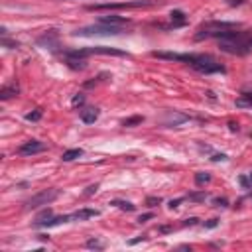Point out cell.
<instances>
[{
  "mask_svg": "<svg viewBox=\"0 0 252 252\" xmlns=\"http://www.w3.org/2000/svg\"><path fill=\"white\" fill-rule=\"evenodd\" d=\"M238 28H240V24H236V22H207V24L199 26V30L195 34V40H205V38L225 40V38H230V36L238 34L236 32Z\"/></svg>",
  "mask_w": 252,
  "mask_h": 252,
  "instance_id": "6da1fadb",
  "label": "cell"
},
{
  "mask_svg": "<svg viewBox=\"0 0 252 252\" xmlns=\"http://www.w3.org/2000/svg\"><path fill=\"white\" fill-rule=\"evenodd\" d=\"M221 50L227 51V53H232V55H244V53H248L250 46H248V40H244L242 34L238 32L230 38L221 40Z\"/></svg>",
  "mask_w": 252,
  "mask_h": 252,
  "instance_id": "7a4b0ae2",
  "label": "cell"
},
{
  "mask_svg": "<svg viewBox=\"0 0 252 252\" xmlns=\"http://www.w3.org/2000/svg\"><path fill=\"white\" fill-rule=\"evenodd\" d=\"M156 0H126V2H104V4H93L89 10H122V8H146L154 6Z\"/></svg>",
  "mask_w": 252,
  "mask_h": 252,
  "instance_id": "3957f363",
  "label": "cell"
},
{
  "mask_svg": "<svg viewBox=\"0 0 252 252\" xmlns=\"http://www.w3.org/2000/svg\"><path fill=\"white\" fill-rule=\"evenodd\" d=\"M65 55H73V57H87V55H118V57H128V53L116 50V48H106V46H95V48H85V50H75V51H67Z\"/></svg>",
  "mask_w": 252,
  "mask_h": 252,
  "instance_id": "277c9868",
  "label": "cell"
},
{
  "mask_svg": "<svg viewBox=\"0 0 252 252\" xmlns=\"http://www.w3.org/2000/svg\"><path fill=\"white\" fill-rule=\"evenodd\" d=\"M122 34V26H106V24H97V26H87L75 32V36L81 38H93V36H118Z\"/></svg>",
  "mask_w": 252,
  "mask_h": 252,
  "instance_id": "5b68a950",
  "label": "cell"
},
{
  "mask_svg": "<svg viewBox=\"0 0 252 252\" xmlns=\"http://www.w3.org/2000/svg\"><path fill=\"white\" fill-rule=\"evenodd\" d=\"M191 67L197 69L199 73H225V67H223L221 63H217V61H215L213 57H209V55H199Z\"/></svg>",
  "mask_w": 252,
  "mask_h": 252,
  "instance_id": "8992f818",
  "label": "cell"
},
{
  "mask_svg": "<svg viewBox=\"0 0 252 252\" xmlns=\"http://www.w3.org/2000/svg\"><path fill=\"white\" fill-rule=\"evenodd\" d=\"M57 197H59V189H46V191L34 195L32 199H28V201H26V209H38V207H42V205H50V203H53Z\"/></svg>",
  "mask_w": 252,
  "mask_h": 252,
  "instance_id": "52a82bcc",
  "label": "cell"
},
{
  "mask_svg": "<svg viewBox=\"0 0 252 252\" xmlns=\"http://www.w3.org/2000/svg\"><path fill=\"white\" fill-rule=\"evenodd\" d=\"M152 55L160 57V59H170V61H183V63H189V65H193L195 59L199 57L195 53H174V51H154Z\"/></svg>",
  "mask_w": 252,
  "mask_h": 252,
  "instance_id": "ba28073f",
  "label": "cell"
},
{
  "mask_svg": "<svg viewBox=\"0 0 252 252\" xmlns=\"http://www.w3.org/2000/svg\"><path fill=\"white\" fill-rule=\"evenodd\" d=\"M48 146L44 144V142H40V140H28V142H24L20 148H18V154L20 156H34V154H40V152H44Z\"/></svg>",
  "mask_w": 252,
  "mask_h": 252,
  "instance_id": "9c48e42d",
  "label": "cell"
},
{
  "mask_svg": "<svg viewBox=\"0 0 252 252\" xmlns=\"http://www.w3.org/2000/svg\"><path fill=\"white\" fill-rule=\"evenodd\" d=\"M99 114H101V110H99V108L89 106V108H83V110H81V120H83L85 124H93V122H97Z\"/></svg>",
  "mask_w": 252,
  "mask_h": 252,
  "instance_id": "30bf717a",
  "label": "cell"
},
{
  "mask_svg": "<svg viewBox=\"0 0 252 252\" xmlns=\"http://www.w3.org/2000/svg\"><path fill=\"white\" fill-rule=\"evenodd\" d=\"M130 20L128 18H122V16H101L99 24H106V26H126Z\"/></svg>",
  "mask_w": 252,
  "mask_h": 252,
  "instance_id": "8fae6325",
  "label": "cell"
},
{
  "mask_svg": "<svg viewBox=\"0 0 252 252\" xmlns=\"http://www.w3.org/2000/svg\"><path fill=\"white\" fill-rule=\"evenodd\" d=\"M99 215H101V211H97V209H81V211L73 213V215H71V219H73V221H85V219L99 217Z\"/></svg>",
  "mask_w": 252,
  "mask_h": 252,
  "instance_id": "7c38bea8",
  "label": "cell"
},
{
  "mask_svg": "<svg viewBox=\"0 0 252 252\" xmlns=\"http://www.w3.org/2000/svg\"><path fill=\"white\" fill-rule=\"evenodd\" d=\"M18 85H6V87H2L0 89V99L2 101H6V99H12V97H16L18 95Z\"/></svg>",
  "mask_w": 252,
  "mask_h": 252,
  "instance_id": "4fadbf2b",
  "label": "cell"
},
{
  "mask_svg": "<svg viewBox=\"0 0 252 252\" xmlns=\"http://www.w3.org/2000/svg\"><path fill=\"white\" fill-rule=\"evenodd\" d=\"M69 221H73L71 219V215H61V217H51L50 221H46L42 227H57V225H63V223H69Z\"/></svg>",
  "mask_w": 252,
  "mask_h": 252,
  "instance_id": "5bb4252c",
  "label": "cell"
},
{
  "mask_svg": "<svg viewBox=\"0 0 252 252\" xmlns=\"http://www.w3.org/2000/svg\"><path fill=\"white\" fill-rule=\"evenodd\" d=\"M81 156H83V150H81V148H73V150L63 152L61 160H63V162H73V160H77V158H81Z\"/></svg>",
  "mask_w": 252,
  "mask_h": 252,
  "instance_id": "9a60e30c",
  "label": "cell"
},
{
  "mask_svg": "<svg viewBox=\"0 0 252 252\" xmlns=\"http://www.w3.org/2000/svg\"><path fill=\"white\" fill-rule=\"evenodd\" d=\"M170 18H172L174 28H176V26H183V24H185V14H183L181 10H174V12L170 14Z\"/></svg>",
  "mask_w": 252,
  "mask_h": 252,
  "instance_id": "2e32d148",
  "label": "cell"
},
{
  "mask_svg": "<svg viewBox=\"0 0 252 252\" xmlns=\"http://www.w3.org/2000/svg\"><path fill=\"white\" fill-rule=\"evenodd\" d=\"M85 246L91 248V250H102V248H104V242L99 240V238H89V240L85 242Z\"/></svg>",
  "mask_w": 252,
  "mask_h": 252,
  "instance_id": "e0dca14e",
  "label": "cell"
},
{
  "mask_svg": "<svg viewBox=\"0 0 252 252\" xmlns=\"http://www.w3.org/2000/svg\"><path fill=\"white\" fill-rule=\"evenodd\" d=\"M110 205H114V207H118V209H122V211H134V209H136L130 201H110Z\"/></svg>",
  "mask_w": 252,
  "mask_h": 252,
  "instance_id": "ac0fdd59",
  "label": "cell"
},
{
  "mask_svg": "<svg viewBox=\"0 0 252 252\" xmlns=\"http://www.w3.org/2000/svg\"><path fill=\"white\" fill-rule=\"evenodd\" d=\"M211 181V174H207V172H199L197 176H195V183L197 185H205V183H209Z\"/></svg>",
  "mask_w": 252,
  "mask_h": 252,
  "instance_id": "d6986e66",
  "label": "cell"
},
{
  "mask_svg": "<svg viewBox=\"0 0 252 252\" xmlns=\"http://www.w3.org/2000/svg\"><path fill=\"white\" fill-rule=\"evenodd\" d=\"M142 122V116H132V118H126L124 122H122V126H136V124H140Z\"/></svg>",
  "mask_w": 252,
  "mask_h": 252,
  "instance_id": "ffe728a7",
  "label": "cell"
},
{
  "mask_svg": "<svg viewBox=\"0 0 252 252\" xmlns=\"http://www.w3.org/2000/svg\"><path fill=\"white\" fill-rule=\"evenodd\" d=\"M42 118V110L40 108H36L34 112H28L26 114V120H32V122H36V120H40Z\"/></svg>",
  "mask_w": 252,
  "mask_h": 252,
  "instance_id": "44dd1931",
  "label": "cell"
},
{
  "mask_svg": "<svg viewBox=\"0 0 252 252\" xmlns=\"http://www.w3.org/2000/svg\"><path fill=\"white\" fill-rule=\"evenodd\" d=\"M83 102H85V95H83V93H77V95L73 97V101H71L73 106H81Z\"/></svg>",
  "mask_w": 252,
  "mask_h": 252,
  "instance_id": "7402d4cb",
  "label": "cell"
},
{
  "mask_svg": "<svg viewBox=\"0 0 252 252\" xmlns=\"http://www.w3.org/2000/svg\"><path fill=\"white\" fill-rule=\"evenodd\" d=\"M238 104H250L252 106V93H244V99H240Z\"/></svg>",
  "mask_w": 252,
  "mask_h": 252,
  "instance_id": "603a6c76",
  "label": "cell"
},
{
  "mask_svg": "<svg viewBox=\"0 0 252 252\" xmlns=\"http://www.w3.org/2000/svg\"><path fill=\"white\" fill-rule=\"evenodd\" d=\"M146 203H148L150 207H158V205L162 203V199H160V197H148V199H146Z\"/></svg>",
  "mask_w": 252,
  "mask_h": 252,
  "instance_id": "cb8c5ba5",
  "label": "cell"
},
{
  "mask_svg": "<svg viewBox=\"0 0 252 252\" xmlns=\"http://www.w3.org/2000/svg\"><path fill=\"white\" fill-rule=\"evenodd\" d=\"M213 203H215L217 207H227V199H225V197H217V199H213Z\"/></svg>",
  "mask_w": 252,
  "mask_h": 252,
  "instance_id": "d4e9b609",
  "label": "cell"
},
{
  "mask_svg": "<svg viewBox=\"0 0 252 252\" xmlns=\"http://www.w3.org/2000/svg\"><path fill=\"white\" fill-rule=\"evenodd\" d=\"M97 189H99V183H95V185H89L85 193H87V195H93V193H97Z\"/></svg>",
  "mask_w": 252,
  "mask_h": 252,
  "instance_id": "484cf974",
  "label": "cell"
},
{
  "mask_svg": "<svg viewBox=\"0 0 252 252\" xmlns=\"http://www.w3.org/2000/svg\"><path fill=\"white\" fill-rule=\"evenodd\" d=\"M152 217H154L152 213H146V215H140V217H138V223H146V221H150Z\"/></svg>",
  "mask_w": 252,
  "mask_h": 252,
  "instance_id": "4316f807",
  "label": "cell"
},
{
  "mask_svg": "<svg viewBox=\"0 0 252 252\" xmlns=\"http://www.w3.org/2000/svg\"><path fill=\"white\" fill-rule=\"evenodd\" d=\"M240 183H242V185H252V172H250V176H248V177H242V179H240Z\"/></svg>",
  "mask_w": 252,
  "mask_h": 252,
  "instance_id": "83f0119b",
  "label": "cell"
},
{
  "mask_svg": "<svg viewBox=\"0 0 252 252\" xmlns=\"http://www.w3.org/2000/svg\"><path fill=\"white\" fill-rule=\"evenodd\" d=\"M197 221H199V219H187V221L183 223V227H193V225H197Z\"/></svg>",
  "mask_w": 252,
  "mask_h": 252,
  "instance_id": "f1b7e54d",
  "label": "cell"
},
{
  "mask_svg": "<svg viewBox=\"0 0 252 252\" xmlns=\"http://www.w3.org/2000/svg\"><path fill=\"white\" fill-rule=\"evenodd\" d=\"M213 160L215 162H223V160H227V156L225 154H217V156H213Z\"/></svg>",
  "mask_w": 252,
  "mask_h": 252,
  "instance_id": "f546056e",
  "label": "cell"
},
{
  "mask_svg": "<svg viewBox=\"0 0 252 252\" xmlns=\"http://www.w3.org/2000/svg\"><path fill=\"white\" fill-rule=\"evenodd\" d=\"M219 223H217V219H213V221H209V223H205V227L207 228H213V227H217Z\"/></svg>",
  "mask_w": 252,
  "mask_h": 252,
  "instance_id": "4dcf8cb0",
  "label": "cell"
},
{
  "mask_svg": "<svg viewBox=\"0 0 252 252\" xmlns=\"http://www.w3.org/2000/svg\"><path fill=\"white\" fill-rule=\"evenodd\" d=\"M179 203H181V199H176V201H170V207H172V209H176V207H177Z\"/></svg>",
  "mask_w": 252,
  "mask_h": 252,
  "instance_id": "1f68e13d",
  "label": "cell"
},
{
  "mask_svg": "<svg viewBox=\"0 0 252 252\" xmlns=\"http://www.w3.org/2000/svg\"><path fill=\"white\" fill-rule=\"evenodd\" d=\"M244 0H228V4H242Z\"/></svg>",
  "mask_w": 252,
  "mask_h": 252,
  "instance_id": "d6a6232c",
  "label": "cell"
},
{
  "mask_svg": "<svg viewBox=\"0 0 252 252\" xmlns=\"http://www.w3.org/2000/svg\"><path fill=\"white\" fill-rule=\"evenodd\" d=\"M160 230H162V232H170V230H172V227H162Z\"/></svg>",
  "mask_w": 252,
  "mask_h": 252,
  "instance_id": "836d02e7",
  "label": "cell"
},
{
  "mask_svg": "<svg viewBox=\"0 0 252 252\" xmlns=\"http://www.w3.org/2000/svg\"><path fill=\"white\" fill-rule=\"evenodd\" d=\"M140 240H144V236H140V238H134V240H130V244H136V242H140Z\"/></svg>",
  "mask_w": 252,
  "mask_h": 252,
  "instance_id": "e575fe53",
  "label": "cell"
}]
</instances>
